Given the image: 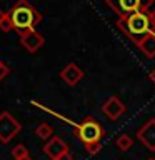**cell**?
Instances as JSON below:
<instances>
[{
	"label": "cell",
	"mask_w": 155,
	"mask_h": 160,
	"mask_svg": "<svg viewBox=\"0 0 155 160\" xmlns=\"http://www.w3.org/2000/svg\"><path fill=\"white\" fill-rule=\"evenodd\" d=\"M7 17L12 22V28L18 35L28 32V30H33L42 20V15L28 0H17L8 8Z\"/></svg>",
	"instance_id": "1"
},
{
	"label": "cell",
	"mask_w": 155,
	"mask_h": 160,
	"mask_svg": "<svg viewBox=\"0 0 155 160\" xmlns=\"http://www.w3.org/2000/svg\"><path fill=\"white\" fill-rule=\"evenodd\" d=\"M117 27H118L120 32H123L133 43H138L148 32H153V30L150 28L147 12L132 13V15H128L127 18H120L118 17Z\"/></svg>",
	"instance_id": "2"
},
{
	"label": "cell",
	"mask_w": 155,
	"mask_h": 160,
	"mask_svg": "<svg viewBox=\"0 0 155 160\" xmlns=\"http://www.w3.org/2000/svg\"><path fill=\"white\" fill-rule=\"evenodd\" d=\"M105 3L117 13V17L127 18L137 12H148L153 0H105Z\"/></svg>",
	"instance_id": "3"
},
{
	"label": "cell",
	"mask_w": 155,
	"mask_h": 160,
	"mask_svg": "<svg viewBox=\"0 0 155 160\" xmlns=\"http://www.w3.org/2000/svg\"><path fill=\"white\" fill-rule=\"evenodd\" d=\"M75 133H77V137L82 140L85 145L93 143V142H100L105 135L103 127L93 117H87L83 122H80L78 127L75 128Z\"/></svg>",
	"instance_id": "4"
},
{
	"label": "cell",
	"mask_w": 155,
	"mask_h": 160,
	"mask_svg": "<svg viewBox=\"0 0 155 160\" xmlns=\"http://www.w3.org/2000/svg\"><path fill=\"white\" fill-rule=\"evenodd\" d=\"M22 132V123L8 112L0 113V142L8 143L12 138Z\"/></svg>",
	"instance_id": "5"
},
{
	"label": "cell",
	"mask_w": 155,
	"mask_h": 160,
	"mask_svg": "<svg viewBox=\"0 0 155 160\" xmlns=\"http://www.w3.org/2000/svg\"><path fill=\"white\" fill-rule=\"evenodd\" d=\"M137 138L142 142L143 147H147L150 152H155V118L147 120L142 128H138Z\"/></svg>",
	"instance_id": "6"
},
{
	"label": "cell",
	"mask_w": 155,
	"mask_h": 160,
	"mask_svg": "<svg viewBox=\"0 0 155 160\" xmlns=\"http://www.w3.org/2000/svg\"><path fill=\"white\" fill-rule=\"evenodd\" d=\"M20 43H22V47L27 50L28 53H35L45 43V38H43L42 33H38L37 30L33 28V30H28V32L20 35Z\"/></svg>",
	"instance_id": "7"
},
{
	"label": "cell",
	"mask_w": 155,
	"mask_h": 160,
	"mask_svg": "<svg viewBox=\"0 0 155 160\" xmlns=\"http://www.w3.org/2000/svg\"><path fill=\"white\" fill-rule=\"evenodd\" d=\"M127 107L123 105V102L118 97H108L105 100V103L102 105V112L107 115L110 120H117L125 113Z\"/></svg>",
	"instance_id": "8"
},
{
	"label": "cell",
	"mask_w": 155,
	"mask_h": 160,
	"mask_svg": "<svg viewBox=\"0 0 155 160\" xmlns=\"http://www.w3.org/2000/svg\"><path fill=\"white\" fill-rule=\"evenodd\" d=\"M60 78H62L67 85H70V87H75V85L83 78V70L80 68L77 63L70 62L60 70Z\"/></svg>",
	"instance_id": "9"
},
{
	"label": "cell",
	"mask_w": 155,
	"mask_h": 160,
	"mask_svg": "<svg viewBox=\"0 0 155 160\" xmlns=\"http://www.w3.org/2000/svg\"><path fill=\"white\" fill-rule=\"evenodd\" d=\"M67 150H68V147L65 145V142L60 137H52L43 145V153L48 155L50 160H57L60 155L65 153Z\"/></svg>",
	"instance_id": "10"
},
{
	"label": "cell",
	"mask_w": 155,
	"mask_h": 160,
	"mask_svg": "<svg viewBox=\"0 0 155 160\" xmlns=\"http://www.w3.org/2000/svg\"><path fill=\"white\" fill-rule=\"evenodd\" d=\"M137 47L147 58H155V32H148L137 43Z\"/></svg>",
	"instance_id": "11"
},
{
	"label": "cell",
	"mask_w": 155,
	"mask_h": 160,
	"mask_svg": "<svg viewBox=\"0 0 155 160\" xmlns=\"http://www.w3.org/2000/svg\"><path fill=\"white\" fill-rule=\"evenodd\" d=\"M35 133H37V135H38V137L42 138V140H50V138L53 137V128L50 127L48 123L42 122V123H40L37 128H35Z\"/></svg>",
	"instance_id": "12"
},
{
	"label": "cell",
	"mask_w": 155,
	"mask_h": 160,
	"mask_svg": "<svg viewBox=\"0 0 155 160\" xmlns=\"http://www.w3.org/2000/svg\"><path fill=\"white\" fill-rule=\"evenodd\" d=\"M115 145H117V147L122 150V152H127V150L132 148L133 140H132V137H128L127 133H122L117 140H115Z\"/></svg>",
	"instance_id": "13"
},
{
	"label": "cell",
	"mask_w": 155,
	"mask_h": 160,
	"mask_svg": "<svg viewBox=\"0 0 155 160\" xmlns=\"http://www.w3.org/2000/svg\"><path fill=\"white\" fill-rule=\"evenodd\" d=\"M12 157H13V160L23 158V157H28V148L25 147V145H22V143L15 145V147L12 148Z\"/></svg>",
	"instance_id": "14"
},
{
	"label": "cell",
	"mask_w": 155,
	"mask_h": 160,
	"mask_svg": "<svg viewBox=\"0 0 155 160\" xmlns=\"http://www.w3.org/2000/svg\"><path fill=\"white\" fill-rule=\"evenodd\" d=\"M85 150H87L88 155H95V153H98L100 150H102V143H100V142L87 143V145H85Z\"/></svg>",
	"instance_id": "15"
},
{
	"label": "cell",
	"mask_w": 155,
	"mask_h": 160,
	"mask_svg": "<svg viewBox=\"0 0 155 160\" xmlns=\"http://www.w3.org/2000/svg\"><path fill=\"white\" fill-rule=\"evenodd\" d=\"M10 73V67L7 63H3V62H0V82L7 77V75Z\"/></svg>",
	"instance_id": "16"
},
{
	"label": "cell",
	"mask_w": 155,
	"mask_h": 160,
	"mask_svg": "<svg viewBox=\"0 0 155 160\" xmlns=\"http://www.w3.org/2000/svg\"><path fill=\"white\" fill-rule=\"evenodd\" d=\"M0 30H2V32H10V30H13L12 28V22H10L8 17H5L3 22L0 23Z\"/></svg>",
	"instance_id": "17"
},
{
	"label": "cell",
	"mask_w": 155,
	"mask_h": 160,
	"mask_svg": "<svg viewBox=\"0 0 155 160\" xmlns=\"http://www.w3.org/2000/svg\"><path fill=\"white\" fill-rule=\"evenodd\" d=\"M147 15H148V23H150V28H152L153 32H155V8H153V10H148Z\"/></svg>",
	"instance_id": "18"
},
{
	"label": "cell",
	"mask_w": 155,
	"mask_h": 160,
	"mask_svg": "<svg viewBox=\"0 0 155 160\" xmlns=\"http://www.w3.org/2000/svg\"><path fill=\"white\" fill-rule=\"evenodd\" d=\"M57 160H73V155H72V152H70V150H67V152L62 153Z\"/></svg>",
	"instance_id": "19"
},
{
	"label": "cell",
	"mask_w": 155,
	"mask_h": 160,
	"mask_svg": "<svg viewBox=\"0 0 155 160\" xmlns=\"http://www.w3.org/2000/svg\"><path fill=\"white\" fill-rule=\"evenodd\" d=\"M5 17H7V12H3V10L0 8V23L3 22V18H5Z\"/></svg>",
	"instance_id": "20"
},
{
	"label": "cell",
	"mask_w": 155,
	"mask_h": 160,
	"mask_svg": "<svg viewBox=\"0 0 155 160\" xmlns=\"http://www.w3.org/2000/svg\"><path fill=\"white\" fill-rule=\"evenodd\" d=\"M148 77H150V80H152V82L155 83V68H153V70H150V73H148Z\"/></svg>",
	"instance_id": "21"
},
{
	"label": "cell",
	"mask_w": 155,
	"mask_h": 160,
	"mask_svg": "<svg viewBox=\"0 0 155 160\" xmlns=\"http://www.w3.org/2000/svg\"><path fill=\"white\" fill-rule=\"evenodd\" d=\"M17 160H33V158H30V155H28V157H23V158H17Z\"/></svg>",
	"instance_id": "22"
},
{
	"label": "cell",
	"mask_w": 155,
	"mask_h": 160,
	"mask_svg": "<svg viewBox=\"0 0 155 160\" xmlns=\"http://www.w3.org/2000/svg\"><path fill=\"white\" fill-rule=\"evenodd\" d=\"M147 160H155V158H153V157H150V158H147Z\"/></svg>",
	"instance_id": "23"
}]
</instances>
